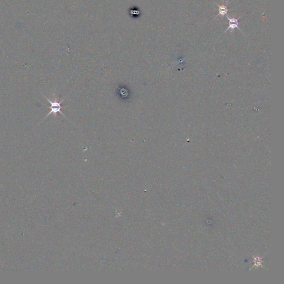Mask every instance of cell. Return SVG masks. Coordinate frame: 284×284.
<instances>
[{
    "instance_id": "cell-1",
    "label": "cell",
    "mask_w": 284,
    "mask_h": 284,
    "mask_svg": "<svg viewBox=\"0 0 284 284\" xmlns=\"http://www.w3.org/2000/svg\"><path fill=\"white\" fill-rule=\"evenodd\" d=\"M43 97H44L45 98H46L47 101H48V102L50 103L51 106H50V107H49V109L51 110H50V112H49L47 114V115L46 117H45V118H44L43 119V120L41 121V122H43L45 119H46V118H47V117H48L49 115H51V114H53V116H54L55 117H56V116H57V113H60L62 115H63L64 117H65V118H66V117L65 116V115H64V114H63V113L62 112V111H61V109H62V107H62V106H61V103H62L64 101V100L65 99V98H66V97H65V98H64V99H63V100H62V101H60V102H57V101H51L50 100H49L47 97H46V96H44L43 94ZM41 122H40V123H39V124Z\"/></svg>"
},
{
    "instance_id": "cell-2",
    "label": "cell",
    "mask_w": 284,
    "mask_h": 284,
    "mask_svg": "<svg viewBox=\"0 0 284 284\" xmlns=\"http://www.w3.org/2000/svg\"><path fill=\"white\" fill-rule=\"evenodd\" d=\"M227 18L228 19V20H229V27L227 28V29L225 30V31H224V33L225 32H226L227 31H228L229 29H230L231 31H230V32H233L234 31V29L235 28H237L244 35V33L243 32L242 30L239 27L238 19H240V17L238 18V19H235L234 17L230 18L229 16H227Z\"/></svg>"
},
{
    "instance_id": "cell-3",
    "label": "cell",
    "mask_w": 284,
    "mask_h": 284,
    "mask_svg": "<svg viewBox=\"0 0 284 284\" xmlns=\"http://www.w3.org/2000/svg\"><path fill=\"white\" fill-rule=\"evenodd\" d=\"M129 13L130 16H132L134 19L138 18L139 16H140L141 15L140 11L136 7H134V8H131L130 9H129Z\"/></svg>"
},
{
    "instance_id": "cell-4",
    "label": "cell",
    "mask_w": 284,
    "mask_h": 284,
    "mask_svg": "<svg viewBox=\"0 0 284 284\" xmlns=\"http://www.w3.org/2000/svg\"><path fill=\"white\" fill-rule=\"evenodd\" d=\"M216 4L219 7V9H218L219 13L218 14L217 16H219V15H221L222 16H224L225 15L227 14L228 11V9H227V7L226 6H225L224 5L220 6L219 4H218L217 3H216Z\"/></svg>"
}]
</instances>
